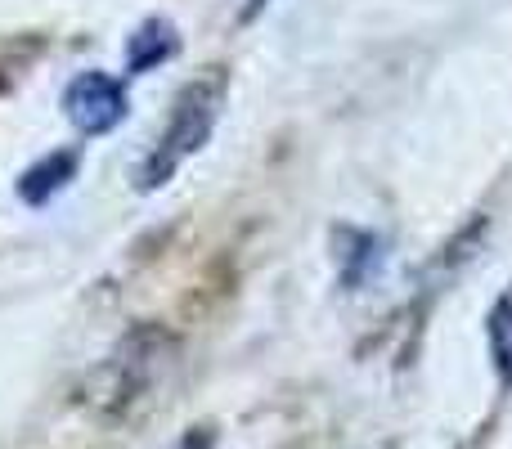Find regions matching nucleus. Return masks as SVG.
I'll return each mask as SVG.
<instances>
[{
  "label": "nucleus",
  "mask_w": 512,
  "mask_h": 449,
  "mask_svg": "<svg viewBox=\"0 0 512 449\" xmlns=\"http://www.w3.org/2000/svg\"><path fill=\"white\" fill-rule=\"evenodd\" d=\"M126 86L108 72H77L63 90V117L81 135H108L126 117Z\"/></svg>",
  "instance_id": "nucleus-2"
},
{
  "label": "nucleus",
  "mask_w": 512,
  "mask_h": 449,
  "mask_svg": "<svg viewBox=\"0 0 512 449\" xmlns=\"http://www.w3.org/2000/svg\"><path fill=\"white\" fill-rule=\"evenodd\" d=\"M265 5H270V0H248V14H243V18H252V14H261V9Z\"/></svg>",
  "instance_id": "nucleus-8"
},
{
  "label": "nucleus",
  "mask_w": 512,
  "mask_h": 449,
  "mask_svg": "<svg viewBox=\"0 0 512 449\" xmlns=\"http://www.w3.org/2000/svg\"><path fill=\"white\" fill-rule=\"evenodd\" d=\"M176 50H180L176 27H171L167 18H144V23L131 32V41H126V72H131V77H140V72L167 63Z\"/></svg>",
  "instance_id": "nucleus-3"
},
{
  "label": "nucleus",
  "mask_w": 512,
  "mask_h": 449,
  "mask_svg": "<svg viewBox=\"0 0 512 449\" xmlns=\"http://www.w3.org/2000/svg\"><path fill=\"white\" fill-rule=\"evenodd\" d=\"M225 90H230V72L212 68V72H203V77H194L176 95V104H171L153 149L144 153V162L135 167V185H140L144 194H153V189H162L167 180H176V171L212 140L216 117H221V104H225Z\"/></svg>",
  "instance_id": "nucleus-1"
},
{
  "label": "nucleus",
  "mask_w": 512,
  "mask_h": 449,
  "mask_svg": "<svg viewBox=\"0 0 512 449\" xmlns=\"http://www.w3.org/2000/svg\"><path fill=\"white\" fill-rule=\"evenodd\" d=\"M72 176H77V153H72V149L45 153L36 167H27L23 176H18V198H23V203H32V207H45Z\"/></svg>",
  "instance_id": "nucleus-4"
},
{
  "label": "nucleus",
  "mask_w": 512,
  "mask_h": 449,
  "mask_svg": "<svg viewBox=\"0 0 512 449\" xmlns=\"http://www.w3.org/2000/svg\"><path fill=\"white\" fill-rule=\"evenodd\" d=\"M486 337H490V360H495L499 378L512 387V283L499 292V301L486 315Z\"/></svg>",
  "instance_id": "nucleus-6"
},
{
  "label": "nucleus",
  "mask_w": 512,
  "mask_h": 449,
  "mask_svg": "<svg viewBox=\"0 0 512 449\" xmlns=\"http://www.w3.org/2000/svg\"><path fill=\"white\" fill-rule=\"evenodd\" d=\"M337 238L346 243V252H337L342 283L346 288H360V283L382 265V243L373 234H364V229H337Z\"/></svg>",
  "instance_id": "nucleus-5"
},
{
  "label": "nucleus",
  "mask_w": 512,
  "mask_h": 449,
  "mask_svg": "<svg viewBox=\"0 0 512 449\" xmlns=\"http://www.w3.org/2000/svg\"><path fill=\"white\" fill-rule=\"evenodd\" d=\"M176 449H212V436H203V432H198V427H194V432H189V436H185V441H180Z\"/></svg>",
  "instance_id": "nucleus-7"
}]
</instances>
